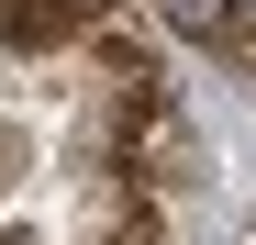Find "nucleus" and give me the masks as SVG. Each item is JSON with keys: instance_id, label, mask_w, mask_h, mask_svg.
<instances>
[{"instance_id": "nucleus-1", "label": "nucleus", "mask_w": 256, "mask_h": 245, "mask_svg": "<svg viewBox=\"0 0 256 245\" xmlns=\"http://www.w3.org/2000/svg\"><path fill=\"white\" fill-rule=\"evenodd\" d=\"M100 22V0H0V56H56Z\"/></svg>"}, {"instance_id": "nucleus-2", "label": "nucleus", "mask_w": 256, "mask_h": 245, "mask_svg": "<svg viewBox=\"0 0 256 245\" xmlns=\"http://www.w3.org/2000/svg\"><path fill=\"white\" fill-rule=\"evenodd\" d=\"M167 34H200V45H234L245 34V0H156Z\"/></svg>"}, {"instance_id": "nucleus-3", "label": "nucleus", "mask_w": 256, "mask_h": 245, "mask_svg": "<svg viewBox=\"0 0 256 245\" xmlns=\"http://www.w3.org/2000/svg\"><path fill=\"white\" fill-rule=\"evenodd\" d=\"M112 245H167V223H156V200H134V212L112 223Z\"/></svg>"}]
</instances>
